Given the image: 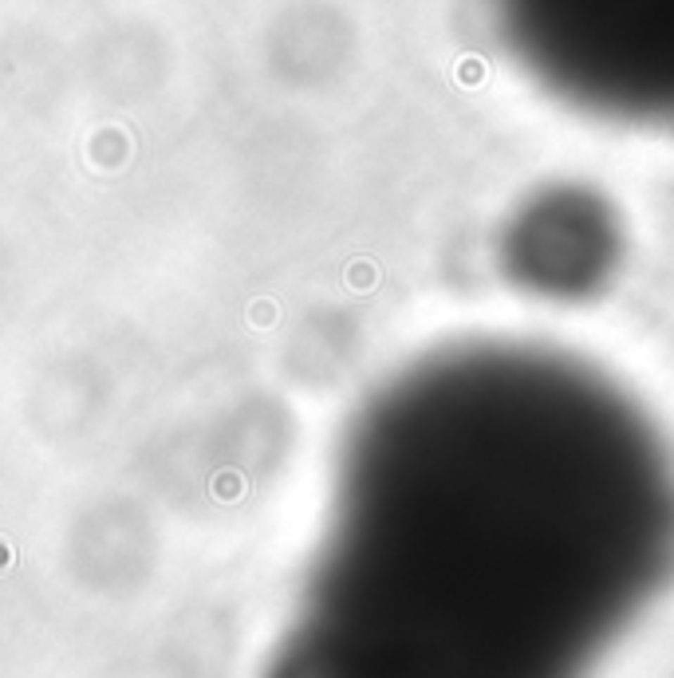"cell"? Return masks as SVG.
I'll return each instance as SVG.
<instances>
[{"label": "cell", "mask_w": 674, "mask_h": 678, "mask_svg": "<svg viewBox=\"0 0 674 678\" xmlns=\"http://www.w3.org/2000/svg\"><path fill=\"white\" fill-rule=\"evenodd\" d=\"M552 91L619 119L674 122V0H497Z\"/></svg>", "instance_id": "2"}, {"label": "cell", "mask_w": 674, "mask_h": 678, "mask_svg": "<svg viewBox=\"0 0 674 678\" xmlns=\"http://www.w3.org/2000/svg\"><path fill=\"white\" fill-rule=\"evenodd\" d=\"M674 481L604 379L533 351L426 363L383 399L292 670L363 647L576 678L663 580Z\"/></svg>", "instance_id": "1"}]
</instances>
